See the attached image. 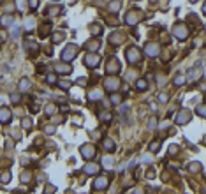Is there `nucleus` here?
<instances>
[{"label": "nucleus", "instance_id": "39448f33", "mask_svg": "<svg viewBox=\"0 0 206 194\" xmlns=\"http://www.w3.org/2000/svg\"><path fill=\"white\" fill-rule=\"evenodd\" d=\"M79 152H81V155H83V159L90 161V159L95 157V147L94 145H83V147L79 148Z\"/></svg>", "mask_w": 206, "mask_h": 194}, {"label": "nucleus", "instance_id": "49530a36", "mask_svg": "<svg viewBox=\"0 0 206 194\" xmlns=\"http://www.w3.org/2000/svg\"><path fill=\"white\" fill-rule=\"evenodd\" d=\"M21 180H23V182L27 184V182L30 180V173H28V171H27V173H23V175H21Z\"/></svg>", "mask_w": 206, "mask_h": 194}, {"label": "nucleus", "instance_id": "b1692460", "mask_svg": "<svg viewBox=\"0 0 206 194\" xmlns=\"http://www.w3.org/2000/svg\"><path fill=\"white\" fill-rule=\"evenodd\" d=\"M109 39H111L113 44H120L123 37H122V34H116V32H114V34H111V37H109Z\"/></svg>", "mask_w": 206, "mask_h": 194}, {"label": "nucleus", "instance_id": "aec40b11", "mask_svg": "<svg viewBox=\"0 0 206 194\" xmlns=\"http://www.w3.org/2000/svg\"><path fill=\"white\" fill-rule=\"evenodd\" d=\"M99 118H100V122H104V124H109L113 116H111V113H109V111H102V113L99 115Z\"/></svg>", "mask_w": 206, "mask_h": 194}, {"label": "nucleus", "instance_id": "4c0bfd02", "mask_svg": "<svg viewBox=\"0 0 206 194\" xmlns=\"http://www.w3.org/2000/svg\"><path fill=\"white\" fill-rule=\"evenodd\" d=\"M46 81H48L49 85H55L56 83V76L55 74H48V76H46Z\"/></svg>", "mask_w": 206, "mask_h": 194}, {"label": "nucleus", "instance_id": "6e6552de", "mask_svg": "<svg viewBox=\"0 0 206 194\" xmlns=\"http://www.w3.org/2000/svg\"><path fill=\"white\" fill-rule=\"evenodd\" d=\"M99 62H100V57H99V55H94V53H92V55H86V57H85V65H88L90 69H95V67L99 65Z\"/></svg>", "mask_w": 206, "mask_h": 194}, {"label": "nucleus", "instance_id": "4468645a", "mask_svg": "<svg viewBox=\"0 0 206 194\" xmlns=\"http://www.w3.org/2000/svg\"><path fill=\"white\" fill-rule=\"evenodd\" d=\"M99 170H100V168H99L97 164L90 162V164H86V166H85V170H83V171H85L86 175H97V173H99Z\"/></svg>", "mask_w": 206, "mask_h": 194}, {"label": "nucleus", "instance_id": "412c9836", "mask_svg": "<svg viewBox=\"0 0 206 194\" xmlns=\"http://www.w3.org/2000/svg\"><path fill=\"white\" fill-rule=\"evenodd\" d=\"M90 34H92V36H100V34H102V27H100V25H92V27H90Z\"/></svg>", "mask_w": 206, "mask_h": 194}, {"label": "nucleus", "instance_id": "ea45409f", "mask_svg": "<svg viewBox=\"0 0 206 194\" xmlns=\"http://www.w3.org/2000/svg\"><path fill=\"white\" fill-rule=\"evenodd\" d=\"M56 191L55 185H46V189H44V194H53Z\"/></svg>", "mask_w": 206, "mask_h": 194}, {"label": "nucleus", "instance_id": "423d86ee", "mask_svg": "<svg viewBox=\"0 0 206 194\" xmlns=\"http://www.w3.org/2000/svg\"><path fill=\"white\" fill-rule=\"evenodd\" d=\"M173 34H174V37H178L180 41L188 37V30H187V27H183V25H176L173 28Z\"/></svg>", "mask_w": 206, "mask_h": 194}, {"label": "nucleus", "instance_id": "3c124183", "mask_svg": "<svg viewBox=\"0 0 206 194\" xmlns=\"http://www.w3.org/2000/svg\"><path fill=\"white\" fill-rule=\"evenodd\" d=\"M146 176H148V178H153V176H155V171H153V170H150V171L146 173Z\"/></svg>", "mask_w": 206, "mask_h": 194}, {"label": "nucleus", "instance_id": "e433bc0d", "mask_svg": "<svg viewBox=\"0 0 206 194\" xmlns=\"http://www.w3.org/2000/svg\"><path fill=\"white\" fill-rule=\"evenodd\" d=\"M205 110H206V108H205V104H203V106H197V110H196V111H197V115H199V116H203V118H205V116H206Z\"/></svg>", "mask_w": 206, "mask_h": 194}, {"label": "nucleus", "instance_id": "2eb2a0df", "mask_svg": "<svg viewBox=\"0 0 206 194\" xmlns=\"http://www.w3.org/2000/svg\"><path fill=\"white\" fill-rule=\"evenodd\" d=\"M28 88H30V79H28V78H21V79H19V90H21V92H27Z\"/></svg>", "mask_w": 206, "mask_h": 194}, {"label": "nucleus", "instance_id": "473e14b6", "mask_svg": "<svg viewBox=\"0 0 206 194\" xmlns=\"http://www.w3.org/2000/svg\"><path fill=\"white\" fill-rule=\"evenodd\" d=\"M118 9H120V2H111V4H109V11H111V13H116Z\"/></svg>", "mask_w": 206, "mask_h": 194}, {"label": "nucleus", "instance_id": "0eeeda50", "mask_svg": "<svg viewBox=\"0 0 206 194\" xmlns=\"http://www.w3.org/2000/svg\"><path fill=\"white\" fill-rule=\"evenodd\" d=\"M108 185H109V178H106V176H99L94 182L95 191H104V189H108Z\"/></svg>", "mask_w": 206, "mask_h": 194}, {"label": "nucleus", "instance_id": "9d476101", "mask_svg": "<svg viewBox=\"0 0 206 194\" xmlns=\"http://www.w3.org/2000/svg\"><path fill=\"white\" fill-rule=\"evenodd\" d=\"M13 118V111L9 108H0V122L2 124H9Z\"/></svg>", "mask_w": 206, "mask_h": 194}, {"label": "nucleus", "instance_id": "79ce46f5", "mask_svg": "<svg viewBox=\"0 0 206 194\" xmlns=\"http://www.w3.org/2000/svg\"><path fill=\"white\" fill-rule=\"evenodd\" d=\"M28 5H30V9H37L39 7V0H28Z\"/></svg>", "mask_w": 206, "mask_h": 194}, {"label": "nucleus", "instance_id": "7ed1b4c3", "mask_svg": "<svg viewBox=\"0 0 206 194\" xmlns=\"http://www.w3.org/2000/svg\"><path fill=\"white\" fill-rule=\"evenodd\" d=\"M118 87H120V79L114 76H108L104 79V88L108 90V92H114V90H118Z\"/></svg>", "mask_w": 206, "mask_h": 194}, {"label": "nucleus", "instance_id": "9b49d317", "mask_svg": "<svg viewBox=\"0 0 206 194\" xmlns=\"http://www.w3.org/2000/svg\"><path fill=\"white\" fill-rule=\"evenodd\" d=\"M55 73H58V74H71L72 69H71L69 64H65V62L62 64V62H60V64H56L55 65Z\"/></svg>", "mask_w": 206, "mask_h": 194}, {"label": "nucleus", "instance_id": "37998d69", "mask_svg": "<svg viewBox=\"0 0 206 194\" xmlns=\"http://www.w3.org/2000/svg\"><path fill=\"white\" fill-rule=\"evenodd\" d=\"M55 104H49V106H48V108H46V113H48V115H53V113H55Z\"/></svg>", "mask_w": 206, "mask_h": 194}, {"label": "nucleus", "instance_id": "8fccbe9b", "mask_svg": "<svg viewBox=\"0 0 206 194\" xmlns=\"http://www.w3.org/2000/svg\"><path fill=\"white\" fill-rule=\"evenodd\" d=\"M46 133H48V134H53V133H55V127H46Z\"/></svg>", "mask_w": 206, "mask_h": 194}, {"label": "nucleus", "instance_id": "4be33fe9", "mask_svg": "<svg viewBox=\"0 0 206 194\" xmlns=\"http://www.w3.org/2000/svg\"><path fill=\"white\" fill-rule=\"evenodd\" d=\"M13 21H14L13 16H2V18H0V23H2L4 27H11V25H13Z\"/></svg>", "mask_w": 206, "mask_h": 194}, {"label": "nucleus", "instance_id": "2f4dec72", "mask_svg": "<svg viewBox=\"0 0 206 194\" xmlns=\"http://www.w3.org/2000/svg\"><path fill=\"white\" fill-rule=\"evenodd\" d=\"M122 99H123V97L120 96V94H118V96H116V94H113V96H111V102H113V104H120V102H122Z\"/></svg>", "mask_w": 206, "mask_h": 194}, {"label": "nucleus", "instance_id": "ddd939ff", "mask_svg": "<svg viewBox=\"0 0 206 194\" xmlns=\"http://www.w3.org/2000/svg\"><path fill=\"white\" fill-rule=\"evenodd\" d=\"M25 48L28 50L30 55H35V53L39 51V44L37 42H32V41H27V42H25Z\"/></svg>", "mask_w": 206, "mask_h": 194}, {"label": "nucleus", "instance_id": "f704fd0d", "mask_svg": "<svg viewBox=\"0 0 206 194\" xmlns=\"http://www.w3.org/2000/svg\"><path fill=\"white\" fill-rule=\"evenodd\" d=\"M159 147H160V139H159V141H153V143L150 145V152H157Z\"/></svg>", "mask_w": 206, "mask_h": 194}, {"label": "nucleus", "instance_id": "09e8293b", "mask_svg": "<svg viewBox=\"0 0 206 194\" xmlns=\"http://www.w3.org/2000/svg\"><path fill=\"white\" fill-rule=\"evenodd\" d=\"M11 101H13V104H18V102H19L18 94H13V96H11Z\"/></svg>", "mask_w": 206, "mask_h": 194}, {"label": "nucleus", "instance_id": "c85d7f7f", "mask_svg": "<svg viewBox=\"0 0 206 194\" xmlns=\"http://www.w3.org/2000/svg\"><path fill=\"white\" fill-rule=\"evenodd\" d=\"M58 85H60V88H63V90H69V88L72 87V83H71V81H67V79H63V81H60Z\"/></svg>", "mask_w": 206, "mask_h": 194}, {"label": "nucleus", "instance_id": "f257e3e1", "mask_svg": "<svg viewBox=\"0 0 206 194\" xmlns=\"http://www.w3.org/2000/svg\"><path fill=\"white\" fill-rule=\"evenodd\" d=\"M78 55V46L76 44H67L65 48H63V51H62V62H65V64H69L72 58H76Z\"/></svg>", "mask_w": 206, "mask_h": 194}, {"label": "nucleus", "instance_id": "6ab92c4d", "mask_svg": "<svg viewBox=\"0 0 206 194\" xmlns=\"http://www.w3.org/2000/svg\"><path fill=\"white\" fill-rule=\"evenodd\" d=\"M146 87H148V85H146L145 79H137V81H136V90H137V92H145Z\"/></svg>", "mask_w": 206, "mask_h": 194}, {"label": "nucleus", "instance_id": "393cba45", "mask_svg": "<svg viewBox=\"0 0 206 194\" xmlns=\"http://www.w3.org/2000/svg\"><path fill=\"white\" fill-rule=\"evenodd\" d=\"M49 30H51V25L48 23V25H42V28H41V37H46L48 34H49Z\"/></svg>", "mask_w": 206, "mask_h": 194}, {"label": "nucleus", "instance_id": "a18cd8bd", "mask_svg": "<svg viewBox=\"0 0 206 194\" xmlns=\"http://www.w3.org/2000/svg\"><path fill=\"white\" fill-rule=\"evenodd\" d=\"M155 125H157V118H150V122H148V127H150V129H155Z\"/></svg>", "mask_w": 206, "mask_h": 194}, {"label": "nucleus", "instance_id": "a878e982", "mask_svg": "<svg viewBox=\"0 0 206 194\" xmlns=\"http://www.w3.org/2000/svg\"><path fill=\"white\" fill-rule=\"evenodd\" d=\"M183 83H185V76H183V74H178V76L174 78V85H176V87H182Z\"/></svg>", "mask_w": 206, "mask_h": 194}, {"label": "nucleus", "instance_id": "de8ad7c7", "mask_svg": "<svg viewBox=\"0 0 206 194\" xmlns=\"http://www.w3.org/2000/svg\"><path fill=\"white\" fill-rule=\"evenodd\" d=\"M178 150H180V148H178L176 145H171V147H169V154H176Z\"/></svg>", "mask_w": 206, "mask_h": 194}, {"label": "nucleus", "instance_id": "f8f14e48", "mask_svg": "<svg viewBox=\"0 0 206 194\" xmlns=\"http://www.w3.org/2000/svg\"><path fill=\"white\" fill-rule=\"evenodd\" d=\"M145 51H146V55L148 57H157L159 55V51H160V48H159V44H155V42H151V44H146V48H145Z\"/></svg>", "mask_w": 206, "mask_h": 194}, {"label": "nucleus", "instance_id": "603ef678", "mask_svg": "<svg viewBox=\"0 0 206 194\" xmlns=\"http://www.w3.org/2000/svg\"><path fill=\"white\" fill-rule=\"evenodd\" d=\"M190 2H197V0H190Z\"/></svg>", "mask_w": 206, "mask_h": 194}, {"label": "nucleus", "instance_id": "72a5a7b5", "mask_svg": "<svg viewBox=\"0 0 206 194\" xmlns=\"http://www.w3.org/2000/svg\"><path fill=\"white\" fill-rule=\"evenodd\" d=\"M25 28H27L28 32L34 28V18H28V19H27V23H25Z\"/></svg>", "mask_w": 206, "mask_h": 194}, {"label": "nucleus", "instance_id": "5701e85b", "mask_svg": "<svg viewBox=\"0 0 206 194\" xmlns=\"http://www.w3.org/2000/svg\"><path fill=\"white\" fill-rule=\"evenodd\" d=\"M99 46H100V41H94V42L86 44V50L88 51H95V50H99Z\"/></svg>", "mask_w": 206, "mask_h": 194}, {"label": "nucleus", "instance_id": "a211bd4d", "mask_svg": "<svg viewBox=\"0 0 206 194\" xmlns=\"http://www.w3.org/2000/svg\"><path fill=\"white\" fill-rule=\"evenodd\" d=\"M102 145H104V148H106L108 152H114V141H113L111 138L104 139V141H102Z\"/></svg>", "mask_w": 206, "mask_h": 194}, {"label": "nucleus", "instance_id": "f3484780", "mask_svg": "<svg viewBox=\"0 0 206 194\" xmlns=\"http://www.w3.org/2000/svg\"><path fill=\"white\" fill-rule=\"evenodd\" d=\"M125 21H127V25H136V23L139 21V18H137V14H136V13H132V11H131V13L127 14Z\"/></svg>", "mask_w": 206, "mask_h": 194}, {"label": "nucleus", "instance_id": "c756f323", "mask_svg": "<svg viewBox=\"0 0 206 194\" xmlns=\"http://www.w3.org/2000/svg\"><path fill=\"white\" fill-rule=\"evenodd\" d=\"M199 168H201V164H199V162H192V164L188 166L190 173H197V171H199Z\"/></svg>", "mask_w": 206, "mask_h": 194}, {"label": "nucleus", "instance_id": "bb28decb", "mask_svg": "<svg viewBox=\"0 0 206 194\" xmlns=\"http://www.w3.org/2000/svg\"><path fill=\"white\" fill-rule=\"evenodd\" d=\"M0 180H2V184H9V180H11V173H9V171H4L2 176H0Z\"/></svg>", "mask_w": 206, "mask_h": 194}, {"label": "nucleus", "instance_id": "7c9ffc66", "mask_svg": "<svg viewBox=\"0 0 206 194\" xmlns=\"http://www.w3.org/2000/svg\"><path fill=\"white\" fill-rule=\"evenodd\" d=\"M157 101L162 102V104H166V102L169 101V97H168V94H159V96H157Z\"/></svg>", "mask_w": 206, "mask_h": 194}, {"label": "nucleus", "instance_id": "c03bdc74", "mask_svg": "<svg viewBox=\"0 0 206 194\" xmlns=\"http://www.w3.org/2000/svg\"><path fill=\"white\" fill-rule=\"evenodd\" d=\"M76 83H78L79 87H85V85H86V78H78V81H76Z\"/></svg>", "mask_w": 206, "mask_h": 194}, {"label": "nucleus", "instance_id": "dca6fc26", "mask_svg": "<svg viewBox=\"0 0 206 194\" xmlns=\"http://www.w3.org/2000/svg\"><path fill=\"white\" fill-rule=\"evenodd\" d=\"M62 11H63V7L55 5V7H48V9H46V14H49V16H56V14H60Z\"/></svg>", "mask_w": 206, "mask_h": 194}, {"label": "nucleus", "instance_id": "58836bf2", "mask_svg": "<svg viewBox=\"0 0 206 194\" xmlns=\"http://www.w3.org/2000/svg\"><path fill=\"white\" fill-rule=\"evenodd\" d=\"M88 97H90V101H99V99H100V92H97V90H95V92H92Z\"/></svg>", "mask_w": 206, "mask_h": 194}, {"label": "nucleus", "instance_id": "20e7f679", "mask_svg": "<svg viewBox=\"0 0 206 194\" xmlns=\"http://www.w3.org/2000/svg\"><path fill=\"white\" fill-rule=\"evenodd\" d=\"M120 69H122V65H120L118 58H111L109 64H108V67H106V73H108V76H113V74L120 73Z\"/></svg>", "mask_w": 206, "mask_h": 194}, {"label": "nucleus", "instance_id": "cd10ccee", "mask_svg": "<svg viewBox=\"0 0 206 194\" xmlns=\"http://www.w3.org/2000/svg\"><path fill=\"white\" fill-rule=\"evenodd\" d=\"M62 41H63V34H62V32H56V34H53V42H55V44L62 42Z\"/></svg>", "mask_w": 206, "mask_h": 194}, {"label": "nucleus", "instance_id": "c9c22d12", "mask_svg": "<svg viewBox=\"0 0 206 194\" xmlns=\"http://www.w3.org/2000/svg\"><path fill=\"white\" fill-rule=\"evenodd\" d=\"M102 164H104V166H106L108 170H111V166H113V159H111V157H106V159L102 161Z\"/></svg>", "mask_w": 206, "mask_h": 194}, {"label": "nucleus", "instance_id": "a19ab883", "mask_svg": "<svg viewBox=\"0 0 206 194\" xmlns=\"http://www.w3.org/2000/svg\"><path fill=\"white\" fill-rule=\"evenodd\" d=\"M23 127H25V129H30V127H32V120H30V118H23Z\"/></svg>", "mask_w": 206, "mask_h": 194}, {"label": "nucleus", "instance_id": "f03ea898", "mask_svg": "<svg viewBox=\"0 0 206 194\" xmlns=\"http://www.w3.org/2000/svg\"><path fill=\"white\" fill-rule=\"evenodd\" d=\"M125 57H127V62H129V64H139V62H141V51H139L136 46H131V48H127Z\"/></svg>", "mask_w": 206, "mask_h": 194}, {"label": "nucleus", "instance_id": "1a4fd4ad", "mask_svg": "<svg viewBox=\"0 0 206 194\" xmlns=\"http://www.w3.org/2000/svg\"><path fill=\"white\" fill-rule=\"evenodd\" d=\"M190 118H192V113L187 111V110H183V111H180V115L176 116V124H178V125H183V124L190 122Z\"/></svg>", "mask_w": 206, "mask_h": 194}]
</instances>
